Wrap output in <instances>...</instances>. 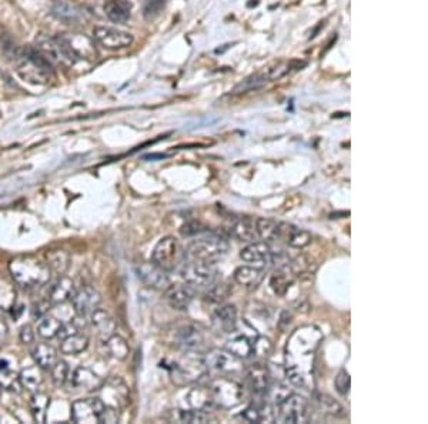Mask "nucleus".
<instances>
[{
  "label": "nucleus",
  "instance_id": "1",
  "mask_svg": "<svg viewBox=\"0 0 428 424\" xmlns=\"http://www.w3.org/2000/svg\"><path fill=\"white\" fill-rule=\"evenodd\" d=\"M13 62L19 77L35 86H45L54 76L53 64L37 47L29 46L16 50Z\"/></svg>",
  "mask_w": 428,
  "mask_h": 424
},
{
  "label": "nucleus",
  "instance_id": "2",
  "mask_svg": "<svg viewBox=\"0 0 428 424\" xmlns=\"http://www.w3.org/2000/svg\"><path fill=\"white\" fill-rule=\"evenodd\" d=\"M15 283L25 289H37L49 283L52 270L49 266L33 256L16 258L9 265Z\"/></svg>",
  "mask_w": 428,
  "mask_h": 424
},
{
  "label": "nucleus",
  "instance_id": "3",
  "mask_svg": "<svg viewBox=\"0 0 428 424\" xmlns=\"http://www.w3.org/2000/svg\"><path fill=\"white\" fill-rule=\"evenodd\" d=\"M229 241L220 234L209 233L190 243L186 251V256H189L192 260L216 263L217 260L226 256Z\"/></svg>",
  "mask_w": 428,
  "mask_h": 424
},
{
  "label": "nucleus",
  "instance_id": "4",
  "mask_svg": "<svg viewBox=\"0 0 428 424\" xmlns=\"http://www.w3.org/2000/svg\"><path fill=\"white\" fill-rule=\"evenodd\" d=\"M54 39L70 64L79 60H93L98 55L95 40L83 33H59Z\"/></svg>",
  "mask_w": 428,
  "mask_h": 424
},
{
  "label": "nucleus",
  "instance_id": "5",
  "mask_svg": "<svg viewBox=\"0 0 428 424\" xmlns=\"http://www.w3.org/2000/svg\"><path fill=\"white\" fill-rule=\"evenodd\" d=\"M186 259V251L175 237L161 239L151 253V263L163 269L164 272H173L179 269Z\"/></svg>",
  "mask_w": 428,
  "mask_h": 424
},
{
  "label": "nucleus",
  "instance_id": "6",
  "mask_svg": "<svg viewBox=\"0 0 428 424\" xmlns=\"http://www.w3.org/2000/svg\"><path fill=\"white\" fill-rule=\"evenodd\" d=\"M214 406L220 408H233L243 400V386L231 376H220L209 386Z\"/></svg>",
  "mask_w": 428,
  "mask_h": 424
},
{
  "label": "nucleus",
  "instance_id": "7",
  "mask_svg": "<svg viewBox=\"0 0 428 424\" xmlns=\"http://www.w3.org/2000/svg\"><path fill=\"white\" fill-rule=\"evenodd\" d=\"M207 374V367L203 355L196 352H186V355L175 363L173 382L178 384H190Z\"/></svg>",
  "mask_w": 428,
  "mask_h": 424
},
{
  "label": "nucleus",
  "instance_id": "8",
  "mask_svg": "<svg viewBox=\"0 0 428 424\" xmlns=\"http://www.w3.org/2000/svg\"><path fill=\"white\" fill-rule=\"evenodd\" d=\"M310 418L307 400L296 393H290L277 403L276 420L283 424L307 423Z\"/></svg>",
  "mask_w": 428,
  "mask_h": 424
},
{
  "label": "nucleus",
  "instance_id": "9",
  "mask_svg": "<svg viewBox=\"0 0 428 424\" xmlns=\"http://www.w3.org/2000/svg\"><path fill=\"white\" fill-rule=\"evenodd\" d=\"M182 277L192 289H209L217 282L219 270L214 263L192 260L183 265Z\"/></svg>",
  "mask_w": 428,
  "mask_h": 424
},
{
  "label": "nucleus",
  "instance_id": "10",
  "mask_svg": "<svg viewBox=\"0 0 428 424\" xmlns=\"http://www.w3.org/2000/svg\"><path fill=\"white\" fill-rule=\"evenodd\" d=\"M207 372H216L221 376H236L244 372L243 360L236 357L227 349H213L203 355Z\"/></svg>",
  "mask_w": 428,
  "mask_h": 424
},
{
  "label": "nucleus",
  "instance_id": "11",
  "mask_svg": "<svg viewBox=\"0 0 428 424\" xmlns=\"http://www.w3.org/2000/svg\"><path fill=\"white\" fill-rule=\"evenodd\" d=\"M93 40L105 49L119 50L129 47L133 43V36L115 28L98 26L93 29Z\"/></svg>",
  "mask_w": 428,
  "mask_h": 424
},
{
  "label": "nucleus",
  "instance_id": "12",
  "mask_svg": "<svg viewBox=\"0 0 428 424\" xmlns=\"http://www.w3.org/2000/svg\"><path fill=\"white\" fill-rule=\"evenodd\" d=\"M105 401L98 397L76 400L71 404V420L74 423H99Z\"/></svg>",
  "mask_w": 428,
  "mask_h": 424
},
{
  "label": "nucleus",
  "instance_id": "13",
  "mask_svg": "<svg viewBox=\"0 0 428 424\" xmlns=\"http://www.w3.org/2000/svg\"><path fill=\"white\" fill-rule=\"evenodd\" d=\"M245 380L255 397L263 399L270 390L272 376L267 366L262 363H254L245 370Z\"/></svg>",
  "mask_w": 428,
  "mask_h": 424
},
{
  "label": "nucleus",
  "instance_id": "14",
  "mask_svg": "<svg viewBox=\"0 0 428 424\" xmlns=\"http://www.w3.org/2000/svg\"><path fill=\"white\" fill-rule=\"evenodd\" d=\"M71 303L77 316L86 317V316H91L95 310L99 309L102 303V297L96 289L91 286H84L80 290L74 292L71 297Z\"/></svg>",
  "mask_w": 428,
  "mask_h": 424
},
{
  "label": "nucleus",
  "instance_id": "15",
  "mask_svg": "<svg viewBox=\"0 0 428 424\" xmlns=\"http://www.w3.org/2000/svg\"><path fill=\"white\" fill-rule=\"evenodd\" d=\"M240 258L245 263L251 265H267L273 262V250L269 243L266 241H251L248 243L241 251H240Z\"/></svg>",
  "mask_w": 428,
  "mask_h": 424
},
{
  "label": "nucleus",
  "instance_id": "16",
  "mask_svg": "<svg viewBox=\"0 0 428 424\" xmlns=\"http://www.w3.org/2000/svg\"><path fill=\"white\" fill-rule=\"evenodd\" d=\"M195 297V289L189 285H168L164 289V300L175 310H186Z\"/></svg>",
  "mask_w": 428,
  "mask_h": 424
},
{
  "label": "nucleus",
  "instance_id": "17",
  "mask_svg": "<svg viewBox=\"0 0 428 424\" xmlns=\"http://www.w3.org/2000/svg\"><path fill=\"white\" fill-rule=\"evenodd\" d=\"M69 386L79 391V390H84V391H93V390H99L103 386V380L91 369L88 367H77L71 376H69L67 379Z\"/></svg>",
  "mask_w": 428,
  "mask_h": 424
},
{
  "label": "nucleus",
  "instance_id": "18",
  "mask_svg": "<svg viewBox=\"0 0 428 424\" xmlns=\"http://www.w3.org/2000/svg\"><path fill=\"white\" fill-rule=\"evenodd\" d=\"M136 273H137V277L140 279V282L150 289L163 290L170 285L167 272H164L154 263H146V265L139 266L136 269Z\"/></svg>",
  "mask_w": 428,
  "mask_h": 424
},
{
  "label": "nucleus",
  "instance_id": "19",
  "mask_svg": "<svg viewBox=\"0 0 428 424\" xmlns=\"http://www.w3.org/2000/svg\"><path fill=\"white\" fill-rule=\"evenodd\" d=\"M204 345V333L195 324L183 326L176 333V346L185 352H196Z\"/></svg>",
  "mask_w": 428,
  "mask_h": 424
},
{
  "label": "nucleus",
  "instance_id": "20",
  "mask_svg": "<svg viewBox=\"0 0 428 424\" xmlns=\"http://www.w3.org/2000/svg\"><path fill=\"white\" fill-rule=\"evenodd\" d=\"M212 319L219 331L224 334L233 333L237 327V309L234 304H223L214 310Z\"/></svg>",
  "mask_w": 428,
  "mask_h": 424
},
{
  "label": "nucleus",
  "instance_id": "21",
  "mask_svg": "<svg viewBox=\"0 0 428 424\" xmlns=\"http://www.w3.org/2000/svg\"><path fill=\"white\" fill-rule=\"evenodd\" d=\"M52 13L66 25H77L84 18V12L80 6L66 2V0H56L52 5Z\"/></svg>",
  "mask_w": 428,
  "mask_h": 424
},
{
  "label": "nucleus",
  "instance_id": "22",
  "mask_svg": "<svg viewBox=\"0 0 428 424\" xmlns=\"http://www.w3.org/2000/svg\"><path fill=\"white\" fill-rule=\"evenodd\" d=\"M234 282L247 289H255L265 279V270L255 266H240L234 272Z\"/></svg>",
  "mask_w": 428,
  "mask_h": 424
},
{
  "label": "nucleus",
  "instance_id": "23",
  "mask_svg": "<svg viewBox=\"0 0 428 424\" xmlns=\"http://www.w3.org/2000/svg\"><path fill=\"white\" fill-rule=\"evenodd\" d=\"M230 233L234 239L243 243H251L259 239L257 236V229H255V220L251 217H240L236 220V223L231 226Z\"/></svg>",
  "mask_w": 428,
  "mask_h": 424
},
{
  "label": "nucleus",
  "instance_id": "24",
  "mask_svg": "<svg viewBox=\"0 0 428 424\" xmlns=\"http://www.w3.org/2000/svg\"><path fill=\"white\" fill-rule=\"evenodd\" d=\"M35 363L45 370H50L53 367V365L59 360L57 359V350L47 345V343H37L32 348L30 352Z\"/></svg>",
  "mask_w": 428,
  "mask_h": 424
},
{
  "label": "nucleus",
  "instance_id": "25",
  "mask_svg": "<svg viewBox=\"0 0 428 424\" xmlns=\"http://www.w3.org/2000/svg\"><path fill=\"white\" fill-rule=\"evenodd\" d=\"M105 13L113 23H126L132 15V4L129 0H109Z\"/></svg>",
  "mask_w": 428,
  "mask_h": 424
},
{
  "label": "nucleus",
  "instance_id": "26",
  "mask_svg": "<svg viewBox=\"0 0 428 424\" xmlns=\"http://www.w3.org/2000/svg\"><path fill=\"white\" fill-rule=\"evenodd\" d=\"M74 283L69 277H60L49 292V302L52 304H63L74 294Z\"/></svg>",
  "mask_w": 428,
  "mask_h": 424
},
{
  "label": "nucleus",
  "instance_id": "27",
  "mask_svg": "<svg viewBox=\"0 0 428 424\" xmlns=\"http://www.w3.org/2000/svg\"><path fill=\"white\" fill-rule=\"evenodd\" d=\"M294 276H296V272L293 270L291 266L286 265V266L279 268L272 275V279H270V286H272L273 292L279 296H283L289 290L290 285L293 283Z\"/></svg>",
  "mask_w": 428,
  "mask_h": 424
},
{
  "label": "nucleus",
  "instance_id": "28",
  "mask_svg": "<svg viewBox=\"0 0 428 424\" xmlns=\"http://www.w3.org/2000/svg\"><path fill=\"white\" fill-rule=\"evenodd\" d=\"M255 229H257V236L265 240L266 243L280 240V230H282L280 222H276L273 219L259 217L255 220Z\"/></svg>",
  "mask_w": 428,
  "mask_h": 424
},
{
  "label": "nucleus",
  "instance_id": "29",
  "mask_svg": "<svg viewBox=\"0 0 428 424\" xmlns=\"http://www.w3.org/2000/svg\"><path fill=\"white\" fill-rule=\"evenodd\" d=\"M91 316H92V324H93V327L98 330L99 336H102L105 338V340H106V338H109L110 336L115 334V331H116V323H115V320L112 319V316L108 311H105L102 309H98Z\"/></svg>",
  "mask_w": 428,
  "mask_h": 424
},
{
  "label": "nucleus",
  "instance_id": "30",
  "mask_svg": "<svg viewBox=\"0 0 428 424\" xmlns=\"http://www.w3.org/2000/svg\"><path fill=\"white\" fill-rule=\"evenodd\" d=\"M89 346V337L77 333H73L64 338H62V345H60V352L63 355H79L84 352Z\"/></svg>",
  "mask_w": 428,
  "mask_h": 424
},
{
  "label": "nucleus",
  "instance_id": "31",
  "mask_svg": "<svg viewBox=\"0 0 428 424\" xmlns=\"http://www.w3.org/2000/svg\"><path fill=\"white\" fill-rule=\"evenodd\" d=\"M226 349L236 357L244 360L253 356V342L245 336H237L227 343Z\"/></svg>",
  "mask_w": 428,
  "mask_h": 424
},
{
  "label": "nucleus",
  "instance_id": "32",
  "mask_svg": "<svg viewBox=\"0 0 428 424\" xmlns=\"http://www.w3.org/2000/svg\"><path fill=\"white\" fill-rule=\"evenodd\" d=\"M19 380L22 387L30 390V391H37V389L42 386L43 383V374L40 367L36 366H29L26 369L22 370V373L19 374Z\"/></svg>",
  "mask_w": 428,
  "mask_h": 424
},
{
  "label": "nucleus",
  "instance_id": "33",
  "mask_svg": "<svg viewBox=\"0 0 428 424\" xmlns=\"http://www.w3.org/2000/svg\"><path fill=\"white\" fill-rule=\"evenodd\" d=\"M70 263L69 254L64 250H50L46 253V265L52 272L63 275Z\"/></svg>",
  "mask_w": 428,
  "mask_h": 424
},
{
  "label": "nucleus",
  "instance_id": "34",
  "mask_svg": "<svg viewBox=\"0 0 428 424\" xmlns=\"http://www.w3.org/2000/svg\"><path fill=\"white\" fill-rule=\"evenodd\" d=\"M50 404V399L46 393H35L32 400H30V411L33 416V420L37 423H45L46 421V414L47 408Z\"/></svg>",
  "mask_w": 428,
  "mask_h": 424
},
{
  "label": "nucleus",
  "instance_id": "35",
  "mask_svg": "<svg viewBox=\"0 0 428 424\" xmlns=\"http://www.w3.org/2000/svg\"><path fill=\"white\" fill-rule=\"evenodd\" d=\"M62 326H63L62 320H59L54 316L46 314L40 317V321L37 324V333L43 338H54L59 336Z\"/></svg>",
  "mask_w": 428,
  "mask_h": 424
},
{
  "label": "nucleus",
  "instance_id": "36",
  "mask_svg": "<svg viewBox=\"0 0 428 424\" xmlns=\"http://www.w3.org/2000/svg\"><path fill=\"white\" fill-rule=\"evenodd\" d=\"M0 387H4L9 391H21V380L19 374L11 369L8 363L0 362Z\"/></svg>",
  "mask_w": 428,
  "mask_h": 424
},
{
  "label": "nucleus",
  "instance_id": "37",
  "mask_svg": "<svg viewBox=\"0 0 428 424\" xmlns=\"http://www.w3.org/2000/svg\"><path fill=\"white\" fill-rule=\"evenodd\" d=\"M106 349L109 355L117 360H125L130 352L127 342L117 334H113L109 338H106Z\"/></svg>",
  "mask_w": 428,
  "mask_h": 424
},
{
  "label": "nucleus",
  "instance_id": "38",
  "mask_svg": "<svg viewBox=\"0 0 428 424\" xmlns=\"http://www.w3.org/2000/svg\"><path fill=\"white\" fill-rule=\"evenodd\" d=\"M233 289L227 283H213L206 293V300L213 304H221L229 299Z\"/></svg>",
  "mask_w": 428,
  "mask_h": 424
},
{
  "label": "nucleus",
  "instance_id": "39",
  "mask_svg": "<svg viewBox=\"0 0 428 424\" xmlns=\"http://www.w3.org/2000/svg\"><path fill=\"white\" fill-rule=\"evenodd\" d=\"M189 399H190V404L193 408H199V410H204L214 406L213 400H212V394H210V390L206 389V387H197V389H193L189 394Z\"/></svg>",
  "mask_w": 428,
  "mask_h": 424
},
{
  "label": "nucleus",
  "instance_id": "40",
  "mask_svg": "<svg viewBox=\"0 0 428 424\" xmlns=\"http://www.w3.org/2000/svg\"><path fill=\"white\" fill-rule=\"evenodd\" d=\"M317 403L325 414H330V416H334V417H342L346 414L345 407H342L338 401H335L332 397H330L327 394H318Z\"/></svg>",
  "mask_w": 428,
  "mask_h": 424
},
{
  "label": "nucleus",
  "instance_id": "41",
  "mask_svg": "<svg viewBox=\"0 0 428 424\" xmlns=\"http://www.w3.org/2000/svg\"><path fill=\"white\" fill-rule=\"evenodd\" d=\"M16 302V292L5 279H0V310H11Z\"/></svg>",
  "mask_w": 428,
  "mask_h": 424
},
{
  "label": "nucleus",
  "instance_id": "42",
  "mask_svg": "<svg viewBox=\"0 0 428 424\" xmlns=\"http://www.w3.org/2000/svg\"><path fill=\"white\" fill-rule=\"evenodd\" d=\"M212 418L204 410L193 408V410H182L179 411V421L180 423H189V424H197V423H209Z\"/></svg>",
  "mask_w": 428,
  "mask_h": 424
},
{
  "label": "nucleus",
  "instance_id": "43",
  "mask_svg": "<svg viewBox=\"0 0 428 424\" xmlns=\"http://www.w3.org/2000/svg\"><path fill=\"white\" fill-rule=\"evenodd\" d=\"M289 246L291 247H297V248H303L306 246H308L311 243V234L306 230H301V229H297L293 226L289 237H287V241H286Z\"/></svg>",
  "mask_w": 428,
  "mask_h": 424
},
{
  "label": "nucleus",
  "instance_id": "44",
  "mask_svg": "<svg viewBox=\"0 0 428 424\" xmlns=\"http://www.w3.org/2000/svg\"><path fill=\"white\" fill-rule=\"evenodd\" d=\"M50 372H52V379L57 386H64L67 383V379L70 376V369L66 362L57 360L50 369Z\"/></svg>",
  "mask_w": 428,
  "mask_h": 424
},
{
  "label": "nucleus",
  "instance_id": "45",
  "mask_svg": "<svg viewBox=\"0 0 428 424\" xmlns=\"http://www.w3.org/2000/svg\"><path fill=\"white\" fill-rule=\"evenodd\" d=\"M334 387H335V391L340 396H347L349 394V391L352 389V379H350V374L346 370L338 372V374L334 379Z\"/></svg>",
  "mask_w": 428,
  "mask_h": 424
},
{
  "label": "nucleus",
  "instance_id": "46",
  "mask_svg": "<svg viewBox=\"0 0 428 424\" xmlns=\"http://www.w3.org/2000/svg\"><path fill=\"white\" fill-rule=\"evenodd\" d=\"M273 345L267 337H257L253 342V355L260 357H269L272 355Z\"/></svg>",
  "mask_w": 428,
  "mask_h": 424
},
{
  "label": "nucleus",
  "instance_id": "47",
  "mask_svg": "<svg viewBox=\"0 0 428 424\" xmlns=\"http://www.w3.org/2000/svg\"><path fill=\"white\" fill-rule=\"evenodd\" d=\"M206 231H207V227L204 224H202L199 220H190V222L185 223L180 229V233L185 237H195V236L203 234Z\"/></svg>",
  "mask_w": 428,
  "mask_h": 424
},
{
  "label": "nucleus",
  "instance_id": "48",
  "mask_svg": "<svg viewBox=\"0 0 428 424\" xmlns=\"http://www.w3.org/2000/svg\"><path fill=\"white\" fill-rule=\"evenodd\" d=\"M241 417L250 423H260L263 420V414H262V408L260 406L253 404L250 407H247L243 413Z\"/></svg>",
  "mask_w": 428,
  "mask_h": 424
},
{
  "label": "nucleus",
  "instance_id": "49",
  "mask_svg": "<svg viewBox=\"0 0 428 424\" xmlns=\"http://www.w3.org/2000/svg\"><path fill=\"white\" fill-rule=\"evenodd\" d=\"M120 420V414H119V410L113 406H105V408L102 410L100 413V417H99V423H117Z\"/></svg>",
  "mask_w": 428,
  "mask_h": 424
},
{
  "label": "nucleus",
  "instance_id": "50",
  "mask_svg": "<svg viewBox=\"0 0 428 424\" xmlns=\"http://www.w3.org/2000/svg\"><path fill=\"white\" fill-rule=\"evenodd\" d=\"M21 340H22V343H25V345L33 343V340H35V331H33L32 326L26 324V326H23V327L21 328Z\"/></svg>",
  "mask_w": 428,
  "mask_h": 424
},
{
  "label": "nucleus",
  "instance_id": "51",
  "mask_svg": "<svg viewBox=\"0 0 428 424\" xmlns=\"http://www.w3.org/2000/svg\"><path fill=\"white\" fill-rule=\"evenodd\" d=\"M49 307H50L49 302H43V303L36 304V306H35V316H36L37 319L46 316V314L49 313Z\"/></svg>",
  "mask_w": 428,
  "mask_h": 424
},
{
  "label": "nucleus",
  "instance_id": "52",
  "mask_svg": "<svg viewBox=\"0 0 428 424\" xmlns=\"http://www.w3.org/2000/svg\"><path fill=\"white\" fill-rule=\"evenodd\" d=\"M6 334H8V327L4 321H0V348H2L6 342Z\"/></svg>",
  "mask_w": 428,
  "mask_h": 424
},
{
  "label": "nucleus",
  "instance_id": "53",
  "mask_svg": "<svg viewBox=\"0 0 428 424\" xmlns=\"http://www.w3.org/2000/svg\"><path fill=\"white\" fill-rule=\"evenodd\" d=\"M161 2H164V0H147V4L153 8H158L161 5Z\"/></svg>",
  "mask_w": 428,
  "mask_h": 424
},
{
  "label": "nucleus",
  "instance_id": "54",
  "mask_svg": "<svg viewBox=\"0 0 428 424\" xmlns=\"http://www.w3.org/2000/svg\"><path fill=\"white\" fill-rule=\"evenodd\" d=\"M0 390H2V387H0Z\"/></svg>",
  "mask_w": 428,
  "mask_h": 424
}]
</instances>
